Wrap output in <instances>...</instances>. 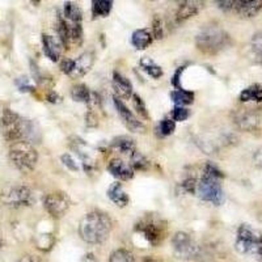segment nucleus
<instances>
[{
    "label": "nucleus",
    "mask_w": 262,
    "mask_h": 262,
    "mask_svg": "<svg viewBox=\"0 0 262 262\" xmlns=\"http://www.w3.org/2000/svg\"><path fill=\"white\" fill-rule=\"evenodd\" d=\"M113 229V222L106 212L95 210L83 216L79 223V236L86 244H102Z\"/></svg>",
    "instance_id": "f257e3e1"
},
{
    "label": "nucleus",
    "mask_w": 262,
    "mask_h": 262,
    "mask_svg": "<svg viewBox=\"0 0 262 262\" xmlns=\"http://www.w3.org/2000/svg\"><path fill=\"white\" fill-rule=\"evenodd\" d=\"M224 173L214 163L209 161L203 168L201 180L196 184V194L205 202L221 206L224 202V191L222 188V180Z\"/></svg>",
    "instance_id": "f03ea898"
},
{
    "label": "nucleus",
    "mask_w": 262,
    "mask_h": 262,
    "mask_svg": "<svg viewBox=\"0 0 262 262\" xmlns=\"http://www.w3.org/2000/svg\"><path fill=\"white\" fill-rule=\"evenodd\" d=\"M0 133L7 142L30 140L36 135V128L29 119H25L20 114L6 107L0 117Z\"/></svg>",
    "instance_id": "7ed1b4c3"
},
{
    "label": "nucleus",
    "mask_w": 262,
    "mask_h": 262,
    "mask_svg": "<svg viewBox=\"0 0 262 262\" xmlns=\"http://www.w3.org/2000/svg\"><path fill=\"white\" fill-rule=\"evenodd\" d=\"M231 38L228 33L216 25H207L195 37V45L198 50L207 55H214L224 50L229 45Z\"/></svg>",
    "instance_id": "20e7f679"
},
{
    "label": "nucleus",
    "mask_w": 262,
    "mask_h": 262,
    "mask_svg": "<svg viewBox=\"0 0 262 262\" xmlns=\"http://www.w3.org/2000/svg\"><path fill=\"white\" fill-rule=\"evenodd\" d=\"M8 158L16 169L23 173H29L38 163V152L28 140H18L9 146Z\"/></svg>",
    "instance_id": "39448f33"
},
{
    "label": "nucleus",
    "mask_w": 262,
    "mask_h": 262,
    "mask_svg": "<svg viewBox=\"0 0 262 262\" xmlns=\"http://www.w3.org/2000/svg\"><path fill=\"white\" fill-rule=\"evenodd\" d=\"M235 248L240 254L252 256L262 262V233L249 224L238 227Z\"/></svg>",
    "instance_id": "423d86ee"
},
{
    "label": "nucleus",
    "mask_w": 262,
    "mask_h": 262,
    "mask_svg": "<svg viewBox=\"0 0 262 262\" xmlns=\"http://www.w3.org/2000/svg\"><path fill=\"white\" fill-rule=\"evenodd\" d=\"M134 231L142 236L151 247H158L164 242L168 227L167 222L159 217L158 215H148L135 224Z\"/></svg>",
    "instance_id": "0eeeda50"
},
{
    "label": "nucleus",
    "mask_w": 262,
    "mask_h": 262,
    "mask_svg": "<svg viewBox=\"0 0 262 262\" xmlns=\"http://www.w3.org/2000/svg\"><path fill=\"white\" fill-rule=\"evenodd\" d=\"M0 201L7 207L21 209V207L32 206L34 202V196L30 188L25 185H15V186H8L2 190Z\"/></svg>",
    "instance_id": "6e6552de"
},
{
    "label": "nucleus",
    "mask_w": 262,
    "mask_h": 262,
    "mask_svg": "<svg viewBox=\"0 0 262 262\" xmlns=\"http://www.w3.org/2000/svg\"><path fill=\"white\" fill-rule=\"evenodd\" d=\"M172 248L174 256L182 261H191L198 258L201 254L200 245L194 242V238L189 233L184 231L174 233L172 237Z\"/></svg>",
    "instance_id": "1a4fd4ad"
},
{
    "label": "nucleus",
    "mask_w": 262,
    "mask_h": 262,
    "mask_svg": "<svg viewBox=\"0 0 262 262\" xmlns=\"http://www.w3.org/2000/svg\"><path fill=\"white\" fill-rule=\"evenodd\" d=\"M43 207L55 219L62 217L66 212L69 211L71 206V200L64 191H53L43 196Z\"/></svg>",
    "instance_id": "9d476101"
},
{
    "label": "nucleus",
    "mask_w": 262,
    "mask_h": 262,
    "mask_svg": "<svg viewBox=\"0 0 262 262\" xmlns=\"http://www.w3.org/2000/svg\"><path fill=\"white\" fill-rule=\"evenodd\" d=\"M113 101L119 117H121V119H122L123 125H125L128 130L133 131V133H142V131L144 130L143 123L140 122L139 119L135 117V114L128 109V106L123 102L122 98L113 96Z\"/></svg>",
    "instance_id": "9b49d317"
},
{
    "label": "nucleus",
    "mask_w": 262,
    "mask_h": 262,
    "mask_svg": "<svg viewBox=\"0 0 262 262\" xmlns=\"http://www.w3.org/2000/svg\"><path fill=\"white\" fill-rule=\"evenodd\" d=\"M233 123L243 131H253L258 127L259 119L256 113L249 109H237L232 113Z\"/></svg>",
    "instance_id": "f8f14e48"
},
{
    "label": "nucleus",
    "mask_w": 262,
    "mask_h": 262,
    "mask_svg": "<svg viewBox=\"0 0 262 262\" xmlns=\"http://www.w3.org/2000/svg\"><path fill=\"white\" fill-rule=\"evenodd\" d=\"M95 53L93 51H84L83 54H80L78 57V59L74 60V64H72V71L70 74V78L72 79H79L83 78L84 75L88 74V72L92 70L93 64H95Z\"/></svg>",
    "instance_id": "ddd939ff"
},
{
    "label": "nucleus",
    "mask_w": 262,
    "mask_h": 262,
    "mask_svg": "<svg viewBox=\"0 0 262 262\" xmlns=\"http://www.w3.org/2000/svg\"><path fill=\"white\" fill-rule=\"evenodd\" d=\"M42 45H43V53L46 57L53 62H59L62 57V42L59 38L50 34H43L42 36Z\"/></svg>",
    "instance_id": "4468645a"
},
{
    "label": "nucleus",
    "mask_w": 262,
    "mask_h": 262,
    "mask_svg": "<svg viewBox=\"0 0 262 262\" xmlns=\"http://www.w3.org/2000/svg\"><path fill=\"white\" fill-rule=\"evenodd\" d=\"M205 3L200 2V0H188V2H184V3L180 4L179 9L176 12V21L179 24L184 23V21L189 20L193 16L198 15L201 9L203 8Z\"/></svg>",
    "instance_id": "2eb2a0df"
},
{
    "label": "nucleus",
    "mask_w": 262,
    "mask_h": 262,
    "mask_svg": "<svg viewBox=\"0 0 262 262\" xmlns=\"http://www.w3.org/2000/svg\"><path fill=\"white\" fill-rule=\"evenodd\" d=\"M107 172L121 181H128L134 177V170L121 159H113L107 164Z\"/></svg>",
    "instance_id": "dca6fc26"
},
{
    "label": "nucleus",
    "mask_w": 262,
    "mask_h": 262,
    "mask_svg": "<svg viewBox=\"0 0 262 262\" xmlns=\"http://www.w3.org/2000/svg\"><path fill=\"white\" fill-rule=\"evenodd\" d=\"M233 11L238 16L245 18L254 17L262 11V0H249V2H235Z\"/></svg>",
    "instance_id": "f3484780"
},
{
    "label": "nucleus",
    "mask_w": 262,
    "mask_h": 262,
    "mask_svg": "<svg viewBox=\"0 0 262 262\" xmlns=\"http://www.w3.org/2000/svg\"><path fill=\"white\" fill-rule=\"evenodd\" d=\"M113 88L116 90L117 97L119 98H131L133 97V84L122 74L114 71L113 72Z\"/></svg>",
    "instance_id": "a211bd4d"
},
{
    "label": "nucleus",
    "mask_w": 262,
    "mask_h": 262,
    "mask_svg": "<svg viewBox=\"0 0 262 262\" xmlns=\"http://www.w3.org/2000/svg\"><path fill=\"white\" fill-rule=\"evenodd\" d=\"M107 198H109L114 205L118 206V207H126V206L128 205V202H130V198H128L127 193L123 190L122 184L118 181L113 182V184L109 186V189H107Z\"/></svg>",
    "instance_id": "6ab92c4d"
},
{
    "label": "nucleus",
    "mask_w": 262,
    "mask_h": 262,
    "mask_svg": "<svg viewBox=\"0 0 262 262\" xmlns=\"http://www.w3.org/2000/svg\"><path fill=\"white\" fill-rule=\"evenodd\" d=\"M63 17L70 24L83 25V11L74 2H66L63 8Z\"/></svg>",
    "instance_id": "aec40b11"
},
{
    "label": "nucleus",
    "mask_w": 262,
    "mask_h": 262,
    "mask_svg": "<svg viewBox=\"0 0 262 262\" xmlns=\"http://www.w3.org/2000/svg\"><path fill=\"white\" fill-rule=\"evenodd\" d=\"M154 42L152 33L148 29H138L131 36V43L138 50H146Z\"/></svg>",
    "instance_id": "412c9836"
},
{
    "label": "nucleus",
    "mask_w": 262,
    "mask_h": 262,
    "mask_svg": "<svg viewBox=\"0 0 262 262\" xmlns=\"http://www.w3.org/2000/svg\"><path fill=\"white\" fill-rule=\"evenodd\" d=\"M112 147L116 149H118L121 154L123 155L131 156L134 155L135 152H137V144H135L134 139H131L128 137H117L114 138L113 142H112Z\"/></svg>",
    "instance_id": "4be33fe9"
},
{
    "label": "nucleus",
    "mask_w": 262,
    "mask_h": 262,
    "mask_svg": "<svg viewBox=\"0 0 262 262\" xmlns=\"http://www.w3.org/2000/svg\"><path fill=\"white\" fill-rule=\"evenodd\" d=\"M194 98H195V93L191 91L174 90L170 92V100L177 106H186V105L193 104Z\"/></svg>",
    "instance_id": "5701e85b"
},
{
    "label": "nucleus",
    "mask_w": 262,
    "mask_h": 262,
    "mask_svg": "<svg viewBox=\"0 0 262 262\" xmlns=\"http://www.w3.org/2000/svg\"><path fill=\"white\" fill-rule=\"evenodd\" d=\"M238 98H240V101L242 102H262V85H259V84H253V85L247 86L245 90L242 91Z\"/></svg>",
    "instance_id": "b1692460"
},
{
    "label": "nucleus",
    "mask_w": 262,
    "mask_h": 262,
    "mask_svg": "<svg viewBox=\"0 0 262 262\" xmlns=\"http://www.w3.org/2000/svg\"><path fill=\"white\" fill-rule=\"evenodd\" d=\"M92 95L93 92H91V90L85 85V84H76V85L72 86L71 90V97L75 102L91 104Z\"/></svg>",
    "instance_id": "393cba45"
},
{
    "label": "nucleus",
    "mask_w": 262,
    "mask_h": 262,
    "mask_svg": "<svg viewBox=\"0 0 262 262\" xmlns=\"http://www.w3.org/2000/svg\"><path fill=\"white\" fill-rule=\"evenodd\" d=\"M113 8V2L111 0H93L92 2V15L93 17H107L111 15Z\"/></svg>",
    "instance_id": "a878e982"
},
{
    "label": "nucleus",
    "mask_w": 262,
    "mask_h": 262,
    "mask_svg": "<svg viewBox=\"0 0 262 262\" xmlns=\"http://www.w3.org/2000/svg\"><path fill=\"white\" fill-rule=\"evenodd\" d=\"M140 67H142V70H143V71H146L147 74H148L149 76L154 79L161 78L164 74L163 69H161L160 66L156 64V63L148 57H144L140 59Z\"/></svg>",
    "instance_id": "bb28decb"
},
{
    "label": "nucleus",
    "mask_w": 262,
    "mask_h": 262,
    "mask_svg": "<svg viewBox=\"0 0 262 262\" xmlns=\"http://www.w3.org/2000/svg\"><path fill=\"white\" fill-rule=\"evenodd\" d=\"M130 160H131L130 167L133 170H147L149 168V165H151L148 159L138 151L135 152L134 155L130 156Z\"/></svg>",
    "instance_id": "cd10ccee"
},
{
    "label": "nucleus",
    "mask_w": 262,
    "mask_h": 262,
    "mask_svg": "<svg viewBox=\"0 0 262 262\" xmlns=\"http://www.w3.org/2000/svg\"><path fill=\"white\" fill-rule=\"evenodd\" d=\"M109 262H135L134 254L127 249H117L109 257Z\"/></svg>",
    "instance_id": "c85d7f7f"
},
{
    "label": "nucleus",
    "mask_w": 262,
    "mask_h": 262,
    "mask_svg": "<svg viewBox=\"0 0 262 262\" xmlns=\"http://www.w3.org/2000/svg\"><path fill=\"white\" fill-rule=\"evenodd\" d=\"M131 98H133V104H134L135 111L138 112V114L143 117L144 119H148L149 118L148 111H147V106L146 104H144L143 100H142V97H140L139 95H137V93H134Z\"/></svg>",
    "instance_id": "c756f323"
},
{
    "label": "nucleus",
    "mask_w": 262,
    "mask_h": 262,
    "mask_svg": "<svg viewBox=\"0 0 262 262\" xmlns=\"http://www.w3.org/2000/svg\"><path fill=\"white\" fill-rule=\"evenodd\" d=\"M152 37L156 39H161L164 37V23L159 15L152 20Z\"/></svg>",
    "instance_id": "7c9ffc66"
},
{
    "label": "nucleus",
    "mask_w": 262,
    "mask_h": 262,
    "mask_svg": "<svg viewBox=\"0 0 262 262\" xmlns=\"http://www.w3.org/2000/svg\"><path fill=\"white\" fill-rule=\"evenodd\" d=\"M176 130V122L173 119L165 118L159 123V131L163 137H168V135L173 134Z\"/></svg>",
    "instance_id": "2f4dec72"
},
{
    "label": "nucleus",
    "mask_w": 262,
    "mask_h": 262,
    "mask_svg": "<svg viewBox=\"0 0 262 262\" xmlns=\"http://www.w3.org/2000/svg\"><path fill=\"white\" fill-rule=\"evenodd\" d=\"M172 118L174 122H182L185 119H188L189 116H190V112L189 109L184 106H174L172 109Z\"/></svg>",
    "instance_id": "473e14b6"
},
{
    "label": "nucleus",
    "mask_w": 262,
    "mask_h": 262,
    "mask_svg": "<svg viewBox=\"0 0 262 262\" xmlns=\"http://www.w3.org/2000/svg\"><path fill=\"white\" fill-rule=\"evenodd\" d=\"M252 50L256 54V57L261 59L262 57V33H257L252 38Z\"/></svg>",
    "instance_id": "72a5a7b5"
},
{
    "label": "nucleus",
    "mask_w": 262,
    "mask_h": 262,
    "mask_svg": "<svg viewBox=\"0 0 262 262\" xmlns=\"http://www.w3.org/2000/svg\"><path fill=\"white\" fill-rule=\"evenodd\" d=\"M60 160H62L63 165H64L66 168H69L70 170H72V172H78V170L80 169L78 163L75 161V159L72 158L70 154H63V155L60 156Z\"/></svg>",
    "instance_id": "f704fd0d"
},
{
    "label": "nucleus",
    "mask_w": 262,
    "mask_h": 262,
    "mask_svg": "<svg viewBox=\"0 0 262 262\" xmlns=\"http://www.w3.org/2000/svg\"><path fill=\"white\" fill-rule=\"evenodd\" d=\"M186 69H188V66H186V64L181 66V67H179V69L176 70V72L173 74L170 83H172V85L174 86V88H177V90H182L181 76H182V72H184Z\"/></svg>",
    "instance_id": "c9c22d12"
},
{
    "label": "nucleus",
    "mask_w": 262,
    "mask_h": 262,
    "mask_svg": "<svg viewBox=\"0 0 262 262\" xmlns=\"http://www.w3.org/2000/svg\"><path fill=\"white\" fill-rule=\"evenodd\" d=\"M196 184H198L196 179H194V177H188V179H185L184 181H182L181 186L186 193L194 194L196 190Z\"/></svg>",
    "instance_id": "e433bc0d"
},
{
    "label": "nucleus",
    "mask_w": 262,
    "mask_h": 262,
    "mask_svg": "<svg viewBox=\"0 0 262 262\" xmlns=\"http://www.w3.org/2000/svg\"><path fill=\"white\" fill-rule=\"evenodd\" d=\"M16 85L21 92H34V85H32L27 78H18L16 80Z\"/></svg>",
    "instance_id": "4c0bfd02"
},
{
    "label": "nucleus",
    "mask_w": 262,
    "mask_h": 262,
    "mask_svg": "<svg viewBox=\"0 0 262 262\" xmlns=\"http://www.w3.org/2000/svg\"><path fill=\"white\" fill-rule=\"evenodd\" d=\"M215 4L217 6V8H221L224 12H229V11H233L235 2H232V0H222V2H215Z\"/></svg>",
    "instance_id": "58836bf2"
},
{
    "label": "nucleus",
    "mask_w": 262,
    "mask_h": 262,
    "mask_svg": "<svg viewBox=\"0 0 262 262\" xmlns=\"http://www.w3.org/2000/svg\"><path fill=\"white\" fill-rule=\"evenodd\" d=\"M97 117L95 116V113L93 112H88L86 113V125L91 126V127H95V126H97Z\"/></svg>",
    "instance_id": "ea45409f"
},
{
    "label": "nucleus",
    "mask_w": 262,
    "mask_h": 262,
    "mask_svg": "<svg viewBox=\"0 0 262 262\" xmlns=\"http://www.w3.org/2000/svg\"><path fill=\"white\" fill-rule=\"evenodd\" d=\"M253 161H254V164H256V167L261 168V169H262V148L254 152Z\"/></svg>",
    "instance_id": "a19ab883"
},
{
    "label": "nucleus",
    "mask_w": 262,
    "mask_h": 262,
    "mask_svg": "<svg viewBox=\"0 0 262 262\" xmlns=\"http://www.w3.org/2000/svg\"><path fill=\"white\" fill-rule=\"evenodd\" d=\"M46 98H48L49 102H57L60 97L57 95V93L54 92V91H50V92L48 93V96H46Z\"/></svg>",
    "instance_id": "79ce46f5"
},
{
    "label": "nucleus",
    "mask_w": 262,
    "mask_h": 262,
    "mask_svg": "<svg viewBox=\"0 0 262 262\" xmlns=\"http://www.w3.org/2000/svg\"><path fill=\"white\" fill-rule=\"evenodd\" d=\"M18 262H41V259L37 258V257H34V256H25V257H23V258H21Z\"/></svg>",
    "instance_id": "37998d69"
},
{
    "label": "nucleus",
    "mask_w": 262,
    "mask_h": 262,
    "mask_svg": "<svg viewBox=\"0 0 262 262\" xmlns=\"http://www.w3.org/2000/svg\"><path fill=\"white\" fill-rule=\"evenodd\" d=\"M83 262H97V259H96V257L93 256V254L88 253L85 257H84Z\"/></svg>",
    "instance_id": "c03bdc74"
},
{
    "label": "nucleus",
    "mask_w": 262,
    "mask_h": 262,
    "mask_svg": "<svg viewBox=\"0 0 262 262\" xmlns=\"http://www.w3.org/2000/svg\"><path fill=\"white\" fill-rule=\"evenodd\" d=\"M143 262H163V261L154 258V257H146V258L143 259Z\"/></svg>",
    "instance_id": "a18cd8bd"
},
{
    "label": "nucleus",
    "mask_w": 262,
    "mask_h": 262,
    "mask_svg": "<svg viewBox=\"0 0 262 262\" xmlns=\"http://www.w3.org/2000/svg\"><path fill=\"white\" fill-rule=\"evenodd\" d=\"M0 248H2V238H0Z\"/></svg>",
    "instance_id": "49530a36"
},
{
    "label": "nucleus",
    "mask_w": 262,
    "mask_h": 262,
    "mask_svg": "<svg viewBox=\"0 0 262 262\" xmlns=\"http://www.w3.org/2000/svg\"><path fill=\"white\" fill-rule=\"evenodd\" d=\"M259 60H261V63H262V57H261V59H259Z\"/></svg>",
    "instance_id": "de8ad7c7"
}]
</instances>
